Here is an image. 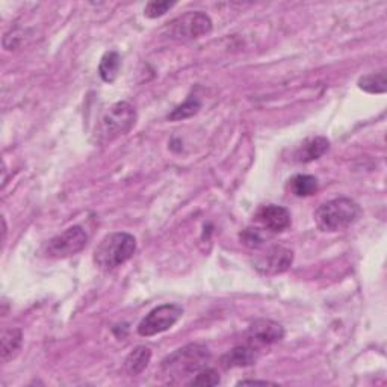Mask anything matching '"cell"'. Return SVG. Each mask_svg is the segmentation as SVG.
<instances>
[{
	"instance_id": "cell-1",
	"label": "cell",
	"mask_w": 387,
	"mask_h": 387,
	"mask_svg": "<svg viewBox=\"0 0 387 387\" xmlns=\"http://www.w3.org/2000/svg\"><path fill=\"white\" fill-rule=\"evenodd\" d=\"M209 349L200 344H191L169 354L161 365V373L166 383H177L186 377H194L208 366Z\"/></svg>"
},
{
	"instance_id": "cell-2",
	"label": "cell",
	"mask_w": 387,
	"mask_h": 387,
	"mask_svg": "<svg viewBox=\"0 0 387 387\" xmlns=\"http://www.w3.org/2000/svg\"><path fill=\"white\" fill-rule=\"evenodd\" d=\"M137 251V239L129 233H111L105 236L94 250V262L102 271H114L126 263Z\"/></svg>"
},
{
	"instance_id": "cell-3",
	"label": "cell",
	"mask_w": 387,
	"mask_h": 387,
	"mask_svg": "<svg viewBox=\"0 0 387 387\" xmlns=\"http://www.w3.org/2000/svg\"><path fill=\"white\" fill-rule=\"evenodd\" d=\"M361 208L351 198L341 197L322 203L314 212V221L322 232H339L359 221Z\"/></svg>"
},
{
	"instance_id": "cell-4",
	"label": "cell",
	"mask_w": 387,
	"mask_h": 387,
	"mask_svg": "<svg viewBox=\"0 0 387 387\" xmlns=\"http://www.w3.org/2000/svg\"><path fill=\"white\" fill-rule=\"evenodd\" d=\"M137 123V111L127 102L112 105L100 118L97 127V139L100 142H111L126 135Z\"/></svg>"
},
{
	"instance_id": "cell-5",
	"label": "cell",
	"mask_w": 387,
	"mask_h": 387,
	"mask_svg": "<svg viewBox=\"0 0 387 387\" xmlns=\"http://www.w3.org/2000/svg\"><path fill=\"white\" fill-rule=\"evenodd\" d=\"M168 35L177 41H191L212 31V20L201 11H191L168 23Z\"/></svg>"
},
{
	"instance_id": "cell-6",
	"label": "cell",
	"mask_w": 387,
	"mask_h": 387,
	"mask_svg": "<svg viewBox=\"0 0 387 387\" xmlns=\"http://www.w3.org/2000/svg\"><path fill=\"white\" fill-rule=\"evenodd\" d=\"M88 244V235L80 226H73L56 235L46 245V256L52 259H65L80 253Z\"/></svg>"
},
{
	"instance_id": "cell-7",
	"label": "cell",
	"mask_w": 387,
	"mask_h": 387,
	"mask_svg": "<svg viewBox=\"0 0 387 387\" xmlns=\"http://www.w3.org/2000/svg\"><path fill=\"white\" fill-rule=\"evenodd\" d=\"M294 263V251L283 245H271L262 250L253 259L254 270L263 275L286 272Z\"/></svg>"
},
{
	"instance_id": "cell-8",
	"label": "cell",
	"mask_w": 387,
	"mask_h": 387,
	"mask_svg": "<svg viewBox=\"0 0 387 387\" xmlns=\"http://www.w3.org/2000/svg\"><path fill=\"white\" fill-rule=\"evenodd\" d=\"M184 309L179 304H162L153 309L138 325V334L144 337H150L154 334L164 333L181 318Z\"/></svg>"
},
{
	"instance_id": "cell-9",
	"label": "cell",
	"mask_w": 387,
	"mask_h": 387,
	"mask_svg": "<svg viewBox=\"0 0 387 387\" xmlns=\"http://www.w3.org/2000/svg\"><path fill=\"white\" fill-rule=\"evenodd\" d=\"M285 329L275 321L271 319H256L250 324L247 339L250 345H272L283 341Z\"/></svg>"
},
{
	"instance_id": "cell-10",
	"label": "cell",
	"mask_w": 387,
	"mask_h": 387,
	"mask_svg": "<svg viewBox=\"0 0 387 387\" xmlns=\"http://www.w3.org/2000/svg\"><path fill=\"white\" fill-rule=\"evenodd\" d=\"M256 221L262 228L270 233H280L285 232L290 226V213L283 206L268 204L263 206L256 213Z\"/></svg>"
},
{
	"instance_id": "cell-11",
	"label": "cell",
	"mask_w": 387,
	"mask_h": 387,
	"mask_svg": "<svg viewBox=\"0 0 387 387\" xmlns=\"http://www.w3.org/2000/svg\"><path fill=\"white\" fill-rule=\"evenodd\" d=\"M258 351L256 348H253V345L250 346H236L232 351H228L226 356H223L221 359V365L226 369L230 368H245V366H251L254 363L258 361Z\"/></svg>"
},
{
	"instance_id": "cell-12",
	"label": "cell",
	"mask_w": 387,
	"mask_h": 387,
	"mask_svg": "<svg viewBox=\"0 0 387 387\" xmlns=\"http://www.w3.org/2000/svg\"><path fill=\"white\" fill-rule=\"evenodd\" d=\"M330 147V142L324 137H317L306 141L301 147L295 152V161L307 164L312 161L319 159L321 156H324Z\"/></svg>"
},
{
	"instance_id": "cell-13",
	"label": "cell",
	"mask_w": 387,
	"mask_h": 387,
	"mask_svg": "<svg viewBox=\"0 0 387 387\" xmlns=\"http://www.w3.org/2000/svg\"><path fill=\"white\" fill-rule=\"evenodd\" d=\"M152 360V351L147 346H137L124 360V369L132 377L139 375L145 368L149 366Z\"/></svg>"
},
{
	"instance_id": "cell-14",
	"label": "cell",
	"mask_w": 387,
	"mask_h": 387,
	"mask_svg": "<svg viewBox=\"0 0 387 387\" xmlns=\"http://www.w3.org/2000/svg\"><path fill=\"white\" fill-rule=\"evenodd\" d=\"M287 191L295 197H310L318 191V180L310 174H297L287 181Z\"/></svg>"
},
{
	"instance_id": "cell-15",
	"label": "cell",
	"mask_w": 387,
	"mask_h": 387,
	"mask_svg": "<svg viewBox=\"0 0 387 387\" xmlns=\"http://www.w3.org/2000/svg\"><path fill=\"white\" fill-rule=\"evenodd\" d=\"M23 333L18 329H8L2 333V360L9 361L14 359L21 348Z\"/></svg>"
},
{
	"instance_id": "cell-16",
	"label": "cell",
	"mask_w": 387,
	"mask_h": 387,
	"mask_svg": "<svg viewBox=\"0 0 387 387\" xmlns=\"http://www.w3.org/2000/svg\"><path fill=\"white\" fill-rule=\"evenodd\" d=\"M359 88L369 94H384L387 90L386 71L381 70L378 73H371V75L361 76L357 82Z\"/></svg>"
},
{
	"instance_id": "cell-17",
	"label": "cell",
	"mask_w": 387,
	"mask_h": 387,
	"mask_svg": "<svg viewBox=\"0 0 387 387\" xmlns=\"http://www.w3.org/2000/svg\"><path fill=\"white\" fill-rule=\"evenodd\" d=\"M120 67H121V58L117 52L105 53V56L100 60V65H99L100 78L107 83L114 82L120 73Z\"/></svg>"
},
{
	"instance_id": "cell-18",
	"label": "cell",
	"mask_w": 387,
	"mask_h": 387,
	"mask_svg": "<svg viewBox=\"0 0 387 387\" xmlns=\"http://www.w3.org/2000/svg\"><path fill=\"white\" fill-rule=\"evenodd\" d=\"M271 235L272 233L266 232V230L262 228L260 226L259 227H248L240 233V240L244 245L258 250V248H263L265 242L268 240V238Z\"/></svg>"
},
{
	"instance_id": "cell-19",
	"label": "cell",
	"mask_w": 387,
	"mask_h": 387,
	"mask_svg": "<svg viewBox=\"0 0 387 387\" xmlns=\"http://www.w3.org/2000/svg\"><path fill=\"white\" fill-rule=\"evenodd\" d=\"M200 107H201V103L196 99V97H189V99L184 105L177 106L174 111L168 115V120L180 121V120L189 118L192 115H196L198 112Z\"/></svg>"
},
{
	"instance_id": "cell-20",
	"label": "cell",
	"mask_w": 387,
	"mask_h": 387,
	"mask_svg": "<svg viewBox=\"0 0 387 387\" xmlns=\"http://www.w3.org/2000/svg\"><path fill=\"white\" fill-rule=\"evenodd\" d=\"M220 375L215 369L211 368H204L201 369L198 373H196V377H194L188 384L189 386H216L220 384Z\"/></svg>"
},
{
	"instance_id": "cell-21",
	"label": "cell",
	"mask_w": 387,
	"mask_h": 387,
	"mask_svg": "<svg viewBox=\"0 0 387 387\" xmlns=\"http://www.w3.org/2000/svg\"><path fill=\"white\" fill-rule=\"evenodd\" d=\"M174 6V4L169 2H150L147 4V6L144 8V16L149 18H157L164 16L168 9H171Z\"/></svg>"
},
{
	"instance_id": "cell-22",
	"label": "cell",
	"mask_w": 387,
	"mask_h": 387,
	"mask_svg": "<svg viewBox=\"0 0 387 387\" xmlns=\"http://www.w3.org/2000/svg\"><path fill=\"white\" fill-rule=\"evenodd\" d=\"M247 384H262V386H266V384H274L271 381H259V380H242L238 383V386H247Z\"/></svg>"
}]
</instances>
